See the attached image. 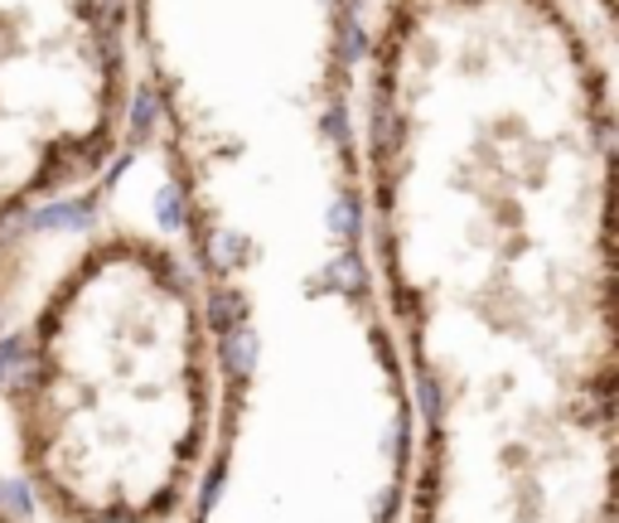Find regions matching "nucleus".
Segmentation results:
<instances>
[{"label":"nucleus","mask_w":619,"mask_h":523,"mask_svg":"<svg viewBox=\"0 0 619 523\" xmlns=\"http://www.w3.org/2000/svg\"><path fill=\"white\" fill-rule=\"evenodd\" d=\"M127 20L131 0H0V218L107 155Z\"/></svg>","instance_id":"1"},{"label":"nucleus","mask_w":619,"mask_h":523,"mask_svg":"<svg viewBox=\"0 0 619 523\" xmlns=\"http://www.w3.org/2000/svg\"><path fill=\"white\" fill-rule=\"evenodd\" d=\"M600 5H605V0H600Z\"/></svg>","instance_id":"2"}]
</instances>
